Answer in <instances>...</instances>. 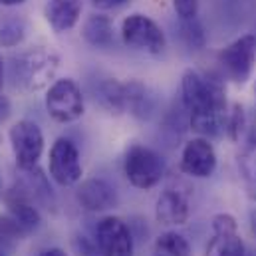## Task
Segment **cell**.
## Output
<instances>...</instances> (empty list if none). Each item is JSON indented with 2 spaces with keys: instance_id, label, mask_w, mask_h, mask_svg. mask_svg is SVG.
Returning a JSON list of instances; mask_svg holds the SVG:
<instances>
[{
  "instance_id": "f546056e",
  "label": "cell",
  "mask_w": 256,
  "mask_h": 256,
  "mask_svg": "<svg viewBox=\"0 0 256 256\" xmlns=\"http://www.w3.org/2000/svg\"><path fill=\"white\" fill-rule=\"evenodd\" d=\"M40 256H70V254H66V250H62V248H46Z\"/></svg>"
},
{
  "instance_id": "7a4b0ae2",
  "label": "cell",
  "mask_w": 256,
  "mask_h": 256,
  "mask_svg": "<svg viewBox=\"0 0 256 256\" xmlns=\"http://www.w3.org/2000/svg\"><path fill=\"white\" fill-rule=\"evenodd\" d=\"M167 165L165 159L151 147L133 143L129 145L124 157V173L126 179L141 191L153 189L155 185L161 183V179L165 177Z\"/></svg>"
},
{
  "instance_id": "e0dca14e",
  "label": "cell",
  "mask_w": 256,
  "mask_h": 256,
  "mask_svg": "<svg viewBox=\"0 0 256 256\" xmlns=\"http://www.w3.org/2000/svg\"><path fill=\"white\" fill-rule=\"evenodd\" d=\"M26 177L22 183H18L24 191L30 194V198L36 202V204H42L46 206L48 210H56V194L52 191L46 175L34 167V169H28V171H22Z\"/></svg>"
},
{
  "instance_id": "3957f363",
  "label": "cell",
  "mask_w": 256,
  "mask_h": 256,
  "mask_svg": "<svg viewBox=\"0 0 256 256\" xmlns=\"http://www.w3.org/2000/svg\"><path fill=\"white\" fill-rule=\"evenodd\" d=\"M58 56L54 52L36 48L26 54H22L14 64V76L16 82H20L26 90L38 92L50 84V80L58 72Z\"/></svg>"
},
{
  "instance_id": "4dcf8cb0",
  "label": "cell",
  "mask_w": 256,
  "mask_h": 256,
  "mask_svg": "<svg viewBox=\"0 0 256 256\" xmlns=\"http://www.w3.org/2000/svg\"><path fill=\"white\" fill-rule=\"evenodd\" d=\"M24 0H0V4L4 6H16V4H22Z\"/></svg>"
},
{
  "instance_id": "9a60e30c",
  "label": "cell",
  "mask_w": 256,
  "mask_h": 256,
  "mask_svg": "<svg viewBox=\"0 0 256 256\" xmlns=\"http://www.w3.org/2000/svg\"><path fill=\"white\" fill-rule=\"evenodd\" d=\"M126 90V110L137 120H149L155 114V94L139 80L124 84Z\"/></svg>"
},
{
  "instance_id": "f1b7e54d",
  "label": "cell",
  "mask_w": 256,
  "mask_h": 256,
  "mask_svg": "<svg viewBox=\"0 0 256 256\" xmlns=\"http://www.w3.org/2000/svg\"><path fill=\"white\" fill-rule=\"evenodd\" d=\"M248 224H250V232H252V236L256 238V206L248 210Z\"/></svg>"
},
{
  "instance_id": "cb8c5ba5",
  "label": "cell",
  "mask_w": 256,
  "mask_h": 256,
  "mask_svg": "<svg viewBox=\"0 0 256 256\" xmlns=\"http://www.w3.org/2000/svg\"><path fill=\"white\" fill-rule=\"evenodd\" d=\"M224 131L232 141H242V137L246 135V131H248L246 129V114L240 104H234L230 108V112H226Z\"/></svg>"
},
{
  "instance_id": "8fae6325",
  "label": "cell",
  "mask_w": 256,
  "mask_h": 256,
  "mask_svg": "<svg viewBox=\"0 0 256 256\" xmlns=\"http://www.w3.org/2000/svg\"><path fill=\"white\" fill-rule=\"evenodd\" d=\"M181 171L194 179H206L216 171V151L206 137H194L181 151Z\"/></svg>"
},
{
  "instance_id": "ac0fdd59",
  "label": "cell",
  "mask_w": 256,
  "mask_h": 256,
  "mask_svg": "<svg viewBox=\"0 0 256 256\" xmlns=\"http://www.w3.org/2000/svg\"><path fill=\"white\" fill-rule=\"evenodd\" d=\"M82 36L94 48H110L114 44V24L104 14H92L84 22Z\"/></svg>"
},
{
  "instance_id": "d4e9b609",
  "label": "cell",
  "mask_w": 256,
  "mask_h": 256,
  "mask_svg": "<svg viewBox=\"0 0 256 256\" xmlns=\"http://www.w3.org/2000/svg\"><path fill=\"white\" fill-rule=\"evenodd\" d=\"M181 38L183 42L192 48V50H200L204 48V42H206V34H204V28L202 24L191 18V20H181Z\"/></svg>"
},
{
  "instance_id": "8992f818",
  "label": "cell",
  "mask_w": 256,
  "mask_h": 256,
  "mask_svg": "<svg viewBox=\"0 0 256 256\" xmlns=\"http://www.w3.org/2000/svg\"><path fill=\"white\" fill-rule=\"evenodd\" d=\"M10 143L16 159V167L20 171L34 169L44 153V133L38 124L30 120H22L10 128Z\"/></svg>"
},
{
  "instance_id": "1f68e13d",
  "label": "cell",
  "mask_w": 256,
  "mask_h": 256,
  "mask_svg": "<svg viewBox=\"0 0 256 256\" xmlns=\"http://www.w3.org/2000/svg\"><path fill=\"white\" fill-rule=\"evenodd\" d=\"M2 82H4V64H2V58H0V90H2Z\"/></svg>"
},
{
  "instance_id": "d6a6232c",
  "label": "cell",
  "mask_w": 256,
  "mask_h": 256,
  "mask_svg": "<svg viewBox=\"0 0 256 256\" xmlns=\"http://www.w3.org/2000/svg\"><path fill=\"white\" fill-rule=\"evenodd\" d=\"M0 256H6L4 254V250H2V246H0Z\"/></svg>"
},
{
  "instance_id": "e575fe53",
  "label": "cell",
  "mask_w": 256,
  "mask_h": 256,
  "mask_svg": "<svg viewBox=\"0 0 256 256\" xmlns=\"http://www.w3.org/2000/svg\"><path fill=\"white\" fill-rule=\"evenodd\" d=\"M0 143H2V135H0Z\"/></svg>"
},
{
  "instance_id": "9c48e42d",
  "label": "cell",
  "mask_w": 256,
  "mask_h": 256,
  "mask_svg": "<svg viewBox=\"0 0 256 256\" xmlns=\"http://www.w3.org/2000/svg\"><path fill=\"white\" fill-rule=\"evenodd\" d=\"M94 240L102 256H133L135 250V238L129 224L114 214L98 220Z\"/></svg>"
},
{
  "instance_id": "4fadbf2b",
  "label": "cell",
  "mask_w": 256,
  "mask_h": 256,
  "mask_svg": "<svg viewBox=\"0 0 256 256\" xmlns=\"http://www.w3.org/2000/svg\"><path fill=\"white\" fill-rule=\"evenodd\" d=\"M155 216L161 224L167 226H181L191 216V204L187 192L181 189H165L157 196L155 202Z\"/></svg>"
},
{
  "instance_id": "836d02e7",
  "label": "cell",
  "mask_w": 256,
  "mask_h": 256,
  "mask_svg": "<svg viewBox=\"0 0 256 256\" xmlns=\"http://www.w3.org/2000/svg\"><path fill=\"white\" fill-rule=\"evenodd\" d=\"M0 194H2V181H0Z\"/></svg>"
},
{
  "instance_id": "7c38bea8",
  "label": "cell",
  "mask_w": 256,
  "mask_h": 256,
  "mask_svg": "<svg viewBox=\"0 0 256 256\" xmlns=\"http://www.w3.org/2000/svg\"><path fill=\"white\" fill-rule=\"evenodd\" d=\"M80 206L88 212H104L116 208L120 202L118 191L106 179H86L76 191Z\"/></svg>"
},
{
  "instance_id": "2e32d148",
  "label": "cell",
  "mask_w": 256,
  "mask_h": 256,
  "mask_svg": "<svg viewBox=\"0 0 256 256\" xmlns=\"http://www.w3.org/2000/svg\"><path fill=\"white\" fill-rule=\"evenodd\" d=\"M82 0H50L46 6V20L56 32L72 30L82 16Z\"/></svg>"
},
{
  "instance_id": "7402d4cb",
  "label": "cell",
  "mask_w": 256,
  "mask_h": 256,
  "mask_svg": "<svg viewBox=\"0 0 256 256\" xmlns=\"http://www.w3.org/2000/svg\"><path fill=\"white\" fill-rule=\"evenodd\" d=\"M30 232L10 214V212H0V244L2 246H12L14 242H20L28 236Z\"/></svg>"
},
{
  "instance_id": "4316f807",
  "label": "cell",
  "mask_w": 256,
  "mask_h": 256,
  "mask_svg": "<svg viewBox=\"0 0 256 256\" xmlns=\"http://www.w3.org/2000/svg\"><path fill=\"white\" fill-rule=\"evenodd\" d=\"M198 4H200V0H173V8H175V12L181 20L196 18Z\"/></svg>"
},
{
  "instance_id": "277c9868",
  "label": "cell",
  "mask_w": 256,
  "mask_h": 256,
  "mask_svg": "<svg viewBox=\"0 0 256 256\" xmlns=\"http://www.w3.org/2000/svg\"><path fill=\"white\" fill-rule=\"evenodd\" d=\"M46 110L58 124H74L84 116L86 104L80 86L70 80H56L46 92Z\"/></svg>"
},
{
  "instance_id": "ba28073f",
  "label": "cell",
  "mask_w": 256,
  "mask_h": 256,
  "mask_svg": "<svg viewBox=\"0 0 256 256\" xmlns=\"http://www.w3.org/2000/svg\"><path fill=\"white\" fill-rule=\"evenodd\" d=\"M48 169H50V177L62 187H74L82 181L84 167H82L80 151L72 139L58 137L54 141L50 149Z\"/></svg>"
},
{
  "instance_id": "5b68a950",
  "label": "cell",
  "mask_w": 256,
  "mask_h": 256,
  "mask_svg": "<svg viewBox=\"0 0 256 256\" xmlns=\"http://www.w3.org/2000/svg\"><path fill=\"white\" fill-rule=\"evenodd\" d=\"M218 64L228 80L244 86L250 80L256 64L254 34H244V36L236 38L234 42H230L226 48H222L218 52Z\"/></svg>"
},
{
  "instance_id": "30bf717a",
  "label": "cell",
  "mask_w": 256,
  "mask_h": 256,
  "mask_svg": "<svg viewBox=\"0 0 256 256\" xmlns=\"http://www.w3.org/2000/svg\"><path fill=\"white\" fill-rule=\"evenodd\" d=\"M210 226L212 236L206 244V256H250V250L238 234V222L232 214H214Z\"/></svg>"
},
{
  "instance_id": "ffe728a7",
  "label": "cell",
  "mask_w": 256,
  "mask_h": 256,
  "mask_svg": "<svg viewBox=\"0 0 256 256\" xmlns=\"http://www.w3.org/2000/svg\"><path fill=\"white\" fill-rule=\"evenodd\" d=\"M153 256H194L191 242L177 230H167L157 236L153 244Z\"/></svg>"
},
{
  "instance_id": "603a6c76",
  "label": "cell",
  "mask_w": 256,
  "mask_h": 256,
  "mask_svg": "<svg viewBox=\"0 0 256 256\" xmlns=\"http://www.w3.org/2000/svg\"><path fill=\"white\" fill-rule=\"evenodd\" d=\"M26 36V24L24 20L12 16L0 22V46L4 48H14L18 46Z\"/></svg>"
},
{
  "instance_id": "d6986e66",
  "label": "cell",
  "mask_w": 256,
  "mask_h": 256,
  "mask_svg": "<svg viewBox=\"0 0 256 256\" xmlns=\"http://www.w3.org/2000/svg\"><path fill=\"white\" fill-rule=\"evenodd\" d=\"M238 167L248 187V194L256 200V128H250L242 137V151L238 155Z\"/></svg>"
},
{
  "instance_id": "83f0119b",
  "label": "cell",
  "mask_w": 256,
  "mask_h": 256,
  "mask_svg": "<svg viewBox=\"0 0 256 256\" xmlns=\"http://www.w3.org/2000/svg\"><path fill=\"white\" fill-rule=\"evenodd\" d=\"M92 2H94L98 8H106V10H108V8H116V6H122L126 0H92Z\"/></svg>"
},
{
  "instance_id": "6da1fadb",
  "label": "cell",
  "mask_w": 256,
  "mask_h": 256,
  "mask_svg": "<svg viewBox=\"0 0 256 256\" xmlns=\"http://www.w3.org/2000/svg\"><path fill=\"white\" fill-rule=\"evenodd\" d=\"M183 108L189 116V128L200 137L212 139L224 131L226 120V90L222 78L202 76L196 70H187L181 80Z\"/></svg>"
},
{
  "instance_id": "484cf974",
  "label": "cell",
  "mask_w": 256,
  "mask_h": 256,
  "mask_svg": "<svg viewBox=\"0 0 256 256\" xmlns=\"http://www.w3.org/2000/svg\"><path fill=\"white\" fill-rule=\"evenodd\" d=\"M74 250H76L78 256H102L96 240L88 238V236H82V234H78L74 238Z\"/></svg>"
},
{
  "instance_id": "44dd1931",
  "label": "cell",
  "mask_w": 256,
  "mask_h": 256,
  "mask_svg": "<svg viewBox=\"0 0 256 256\" xmlns=\"http://www.w3.org/2000/svg\"><path fill=\"white\" fill-rule=\"evenodd\" d=\"M100 100L102 104L120 114V112H126V90H124V84H120L118 80H106L102 82L100 86Z\"/></svg>"
},
{
  "instance_id": "52a82bcc",
  "label": "cell",
  "mask_w": 256,
  "mask_h": 256,
  "mask_svg": "<svg viewBox=\"0 0 256 256\" xmlns=\"http://www.w3.org/2000/svg\"><path fill=\"white\" fill-rule=\"evenodd\" d=\"M122 38L133 50L161 54L165 50V34L161 26L145 14H131L122 24Z\"/></svg>"
},
{
  "instance_id": "d590c367",
  "label": "cell",
  "mask_w": 256,
  "mask_h": 256,
  "mask_svg": "<svg viewBox=\"0 0 256 256\" xmlns=\"http://www.w3.org/2000/svg\"><path fill=\"white\" fill-rule=\"evenodd\" d=\"M254 92H256V88H254Z\"/></svg>"
},
{
  "instance_id": "5bb4252c",
  "label": "cell",
  "mask_w": 256,
  "mask_h": 256,
  "mask_svg": "<svg viewBox=\"0 0 256 256\" xmlns=\"http://www.w3.org/2000/svg\"><path fill=\"white\" fill-rule=\"evenodd\" d=\"M4 202H6V208L8 212L28 230V232H34L40 224H42V214L38 210V204L30 198V194L24 191L18 183L8 189V191L2 194Z\"/></svg>"
}]
</instances>
